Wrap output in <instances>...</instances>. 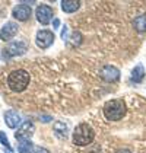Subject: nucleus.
Here are the masks:
<instances>
[{
	"label": "nucleus",
	"mask_w": 146,
	"mask_h": 153,
	"mask_svg": "<svg viewBox=\"0 0 146 153\" xmlns=\"http://www.w3.org/2000/svg\"><path fill=\"white\" fill-rule=\"evenodd\" d=\"M127 112V106L123 99H110L102 106V114L108 121H120Z\"/></svg>",
	"instance_id": "1"
},
{
	"label": "nucleus",
	"mask_w": 146,
	"mask_h": 153,
	"mask_svg": "<svg viewBox=\"0 0 146 153\" xmlns=\"http://www.w3.org/2000/svg\"><path fill=\"white\" fill-rule=\"evenodd\" d=\"M95 139V131L94 128L88 124V123H80L79 126H76V128L73 131L72 136V143L74 146H88L91 144Z\"/></svg>",
	"instance_id": "2"
},
{
	"label": "nucleus",
	"mask_w": 146,
	"mask_h": 153,
	"mask_svg": "<svg viewBox=\"0 0 146 153\" xmlns=\"http://www.w3.org/2000/svg\"><path fill=\"white\" fill-rule=\"evenodd\" d=\"M29 80H31L29 73L24 70V69H18V70H13L9 73L7 86L13 92H24L25 89L28 88V85H29Z\"/></svg>",
	"instance_id": "3"
},
{
	"label": "nucleus",
	"mask_w": 146,
	"mask_h": 153,
	"mask_svg": "<svg viewBox=\"0 0 146 153\" xmlns=\"http://www.w3.org/2000/svg\"><path fill=\"white\" fill-rule=\"evenodd\" d=\"M26 50H28L26 42H24V41H13V42H10L7 47L3 50L1 57L6 60V59H10V57H16V56H22V54L26 53Z\"/></svg>",
	"instance_id": "4"
},
{
	"label": "nucleus",
	"mask_w": 146,
	"mask_h": 153,
	"mask_svg": "<svg viewBox=\"0 0 146 153\" xmlns=\"http://www.w3.org/2000/svg\"><path fill=\"white\" fill-rule=\"evenodd\" d=\"M54 34L50 31V29H41V31H38L35 35V44L38 48H41V50H47L48 47L53 45V42H54Z\"/></svg>",
	"instance_id": "5"
},
{
	"label": "nucleus",
	"mask_w": 146,
	"mask_h": 153,
	"mask_svg": "<svg viewBox=\"0 0 146 153\" xmlns=\"http://www.w3.org/2000/svg\"><path fill=\"white\" fill-rule=\"evenodd\" d=\"M54 16V10L48 4H39L35 9V18L41 25H48Z\"/></svg>",
	"instance_id": "6"
},
{
	"label": "nucleus",
	"mask_w": 146,
	"mask_h": 153,
	"mask_svg": "<svg viewBox=\"0 0 146 153\" xmlns=\"http://www.w3.org/2000/svg\"><path fill=\"white\" fill-rule=\"evenodd\" d=\"M99 76L105 82H117L120 79V70L112 64H105L99 69Z\"/></svg>",
	"instance_id": "7"
},
{
	"label": "nucleus",
	"mask_w": 146,
	"mask_h": 153,
	"mask_svg": "<svg viewBox=\"0 0 146 153\" xmlns=\"http://www.w3.org/2000/svg\"><path fill=\"white\" fill-rule=\"evenodd\" d=\"M18 29H19V26H18L16 22H12V21L6 22V24L0 28V39H3V41H10L13 36L18 34Z\"/></svg>",
	"instance_id": "8"
},
{
	"label": "nucleus",
	"mask_w": 146,
	"mask_h": 153,
	"mask_svg": "<svg viewBox=\"0 0 146 153\" xmlns=\"http://www.w3.org/2000/svg\"><path fill=\"white\" fill-rule=\"evenodd\" d=\"M32 10H31V6L29 4H18L15 6L12 10V16L15 19H18L19 22H25L31 18Z\"/></svg>",
	"instance_id": "9"
},
{
	"label": "nucleus",
	"mask_w": 146,
	"mask_h": 153,
	"mask_svg": "<svg viewBox=\"0 0 146 153\" xmlns=\"http://www.w3.org/2000/svg\"><path fill=\"white\" fill-rule=\"evenodd\" d=\"M34 131H35L34 124L28 120V121H25V123H22V124L19 126L18 131L15 133V137H16V140H19V139H29V140H31Z\"/></svg>",
	"instance_id": "10"
},
{
	"label": "nucleus",
	"mask_w": 146,
	"mask_h": 153,
	"mask_svg": "<svg viewBox=\"0 0 146 153\" xmlns=\"http://www.w3.org/2000/svg\"><path fill=\"white\" fill-rule=\"evenodd\" d=\"M4 123L9 128H16L18 126H21L22 123V118H21V114L15 109H7L4 112Z\"/></svg>",
	"instance_id": "11"
},
{
	"label": "nucleus",
	"mask_w": 146,
	"mask_h": 153,
	"mask_svg": "<svg viewBox=\"0 0 146 153\" xmlns=\"http://www.w3.org/2000/svg\"><path fill=\"white\" fill-rule=\"evenodd\" d=\"M53 130H54V134H56L57 139H60V140H66V139H67L69 126H67L64 121H56L54 126H53Z\"/></svg>",
	"instance_id": "12"
},
{
	"label": "nucleus",
	"mask_w": 146,
	"mask_h": 153,
	"mask_svg": "<svg viewBox=\"0 0 146 153\" xmlns=\"http://www.w3.org/2000/svg\"><path fill=\"white\" fill-rule=\"evenodd\" d=\"M145 67L142 64H137L134 66V69L132 70V74H130V82L132 83H140L143 82L145 79Z\"/></svg>",
	"instance_id": "13"
},
{
	"label": "nucleus",
	"mask_w": 146,
	"mask_h": 153,
	"mask_svg": "<svg viewBox=\"0 0 146 153\" xmlns=\"http://www.w3.org/2000/svg\"><path fill=\"white\" fill-rule=\"evenodd\" d=\"M61 10L64 13H74L80 7V1L79 0H63L60 3Z\"/></svg>",
	"instance_id": "14"
},
{
	"label": "nucleus",
	"mask_w": 146,
	"mask_h": 153,
	"mask_svg": "<svg viewBox=\"0 0 146 153\" xmlns=\"http://www.w3.org/2000/svg\"><path fill=\"white\" fill-rule=\"evenodd\" d=\"M18 152L19 153H32L34 152V143L29 139H19L18 140Z\"/></svg>",
	"instance_id": "15"
},
{
	"label": "nucleus",
	"mask_w": 146,
	"mask_h": 153,
	"mask_svg": "<svg viewBox=\"0 0 146 153\" xmlns=\"http://www.w3.org/2000/svg\"><path fill=\"white\" fill-rule=\"evenodd\" d=\"M133 28L139 32V34H143L146 32V15H139V16H136L133 21Z\"/></svg>",
	"instance_id": "16"
},
{
	"label": "nucleus",
	"mask_w": 146,
	"mask_h": 153,
	"mask_svg": "<svg viewBox=\"0 0 146 153\" xmlns=\"http://www.w3.org/2000/svg\"><path fill=\"white\" fill-rule=\"evenodd\" d=\"M0 143L9 150V153H12V147H10V143H9V139L6 137V134L3 131H0Z\"/></svg>",
	"instance_id": "17"
},
{
	"label": "nucleus",
	"mask_w": 146,
	"mask_h": 153,
	"mask_svg": "<svg viewBox=\"0 0 146 153\" xmlns=\"http://www.w3.org/2000/svg\"><path fill=\"white\" fill-rule=\"evenodd\" d=\"M70 41H72L73 45H79V44L82 42V35H80V32H73Z\"/></svg>",
	"instance_id": "18"
},
{
	"label": "nucleus",
	"mask_w": 146,
	"mask_h": 153,
	"mask_svg": "<svg viewBox=\"0 0 146 153\" xmlns=\"http://www.w3.org/2000/svg\"><path fill=\"white\" fill-rule=\"evenodd\" d=\"M32 153H50L48 149H45V147H41V146H36L34 147V152Z\"/></svg>",
	"instance_id": "19"
},
{
	"label": "nucleus",
	"mask_w": 146,
	"mask_h": 153,
	"mask_svg": "<svg viewBox=\"0 0 146 153\" xmlns=\"http://www.w3.org/2000/svg\"><path fill=\"white\" fill-rule=\"evenodd\" d=\"M61 39L63 41H67L69 39V35H67V26L64 25V28L61 29Z\"/></svg>",
	"instance_id": "20"
},
{
	"label": "nucleus",
	"mask_w": 146,
	"mask_h": 153,
	"mask_svg": "<svg viewBox=\"0 0 146 153\" xmlns=\"http://www.w3.org/2000/svg\"><path fill=\"white\" fill-rule=\"evenodd\" d=\"M60 28V19L59 18H54L53 19V29H59Z\"/></svg>",
	"instance_id": "21"
},
{
	"label": "nucleus",
	"mask_w": 146,
	"mask_h": 153,
	"mask_svg": "<svg viewBox=\"0 0 146 153\" xmlns=\"http://www.w3.org/2000/svg\"><path fill=\"white\" fill-rule=\"evenodd\" d=\"M115 153H133V152H132L130 149H126V147H124V149H118Z\"/></svg>",
	"instance_id": "22"
}]
</instances>
